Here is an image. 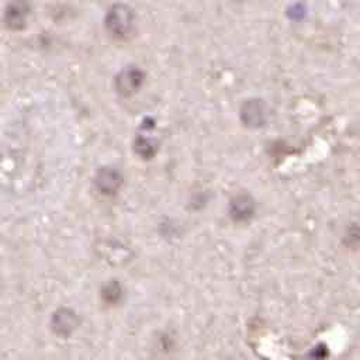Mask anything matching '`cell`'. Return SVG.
Here are the masks:
<instances>
[{"mask_svg": "<svg viewBox=\"0 0 360 360\" xmlns=\"http://www.w3.org/2000/svg\"><path fill=\"white\" fill-rule=\"evenodd\" d=\"M248 202L246 200H242V202H238L237 204H235V214H237V217L240 218H246L249 214H251V209H249V204H246Z\"/></svg>", "mask_w": 360, "mask_h": 360, "instance_id": "3", "label": "cell"}, {"mask_svg": "<svg viewBox=\"0 0 360 360\" xmlns=\"http://www.w3.org/2000/svg\"><path fill=\"white\" fill-rule=\"evenodd\" d=\"M28 13H30V8L24 0H12V2L8 5L3 16L6 28L12 31L23 30L25 27Z\"/></svg>", "mask_w": 360, "mask_h": 360, "instance_id": "1", "label": "cell"}, {"mask_svg": "<svg viewBox=\"0 0 360 360\" xmlns=\"http://www.w3.org/2000/svg\"><path fill=\"white\" fill-rule=\"evenodd\" d=\"M76 315L71 310H59L52 318V326L59 335H70L76 328Z\"/></svg>", "mask_w": 360, "mask_h": 360, "instance_id": "2", "label": "cell"}]
</instances>
